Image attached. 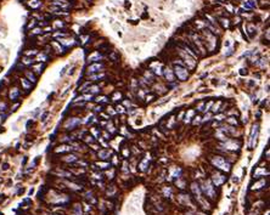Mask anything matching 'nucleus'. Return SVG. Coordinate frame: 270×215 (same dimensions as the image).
I'll list each match as a JSON object with an SVG mask.
<instances>
[{"label":"nucleus","instance_id":"f3484780","mask_svg":"<svg viewBox=\"0 0 270 215\" xmlns=\"http://www.w3.org/2000/svg\"><path fill=\"white\" fill-rule=\"evenodd\" d=\"M26 77H27V79H28L31 83H37V78H35L34 73H32V72H26Z\"/></svg>","mask_w":270,"mask_h":215},{"label":"nucleus","instance_id":"72a5a7b5","mask_svg":"<svg viewBox=\"0 0 270 215\" xmlns=\"http://www.w3.org/2000/svg\"><path fill=\"white\" fill-rule=\"evenodd\" d=\"M3 169H4V170H6V169H9V164H6V163H5V164L3 165Z\"/></svg>","mask_w":270,"mask_h":215},{"label":"nucleus","instance_id":"473e14b6","mask_svg":"<svg viewBox=\"0 0 270 215\" xmlns=\"http://www.w3.org/2000/svg\"><path fill=\"white\" fill-rule=\"evenodd\" d=\"M18 106H19V103H16V104H13V107H12V108H11V109H12V111H16V109H17V107H18Z\"/></svg>","mask_w":270,"mask_h":215},{"label":"nucleus","instance_id":"9d476101","mask_svg":"<svg viewBox=\"0 0 270 215\" xmlns=\"http://www.w3.org/2000/svg\"><path fill=\"white\" fill-rule=\"evenodd\" d=\"M19 96V90L17 88H12L11 90H10V92H9V97H10V100H12V101H15L17 97Z\"/></svg>","mask_w":270,"mask_h":215},{"label":"nucleus","instance_id":"c85d7f7f","mask_svg":"<svg viewBox=\"0 0 270 215\" xmlns=\"http://www.w3.org/2000/svg\"><path fill=\"white\" fill-rule=\"evenodd\" d=\"M121 97H122L121 94H119V92H116V94H115V98H113V100H121Z\"/></svg>","mask_w":270,"mask_h":215},{"label":"nucleus","instance_id":"b1692460","mask_svg":"<svg viewBox=\"0 0 270 215\" xmlns=\"http://www.w3.org/2000/svg\"><path fill=\"white\" fill-rule=\"evenodd\" d=\"M22 62L24 64H32L33 63V60H32V58H29V57H24V58L22 60Z\"/></svg>","mask_w":270,"mask_h":215},{"label":"nucleus","instance_id":"4468645a","mask_svg":"<svg viewBox=\"0 0 270 215\" xmlns=\"http://www.w3.org/2000/svg\"><path fill=\"white\" fill-rule=\"evenodd\" d=\"M164 76L165 78H167V80H169V82H174V74H173V72L170 69H164Z\"/></svg>","mask_w":270,"mask_h":215},{"label":"nucleus","instance_id":"423d86ee","mask_svg":"<svg viewBox=\"0 0 270 215\" xmlns=\"http://www.w3.org/2000/svg\"><path fill=\"white\" fill-rule=\"evenodd\" d=\"M212 180H213V182H214V185H215V186H220V185L225 181V176H224V175H222V174L215 173V174H213Z\"/></svg>","mask_w":270,"mask_h":215},{"label":"nucleus","instance_id":"2f4dec72","mask_svg":"<svg viewBox=\"0 0 270 215\" xmlns=\"http://www.w3.org/2000/svg\"><path fill=\"white\" fill-rule=\"evenodd\" d=\"M39 33H41V29H39V28H35L34 31H33V34H39Z\"/></svg>","mask_w":270,"mask_h":215},{"label":"nucleus","instance_id":"f257e3e1","mask_svg":"<svg viewBox=\"0 0 270 215\" xmlns=\"http://www.w3.org/2000/svg\"><path fill=\"white\" fill-rule=\"evenodd\" d=\"M210 162L213 163V165H215V168H218L220 170L230 171V164L223 158V157H220V156H212Z\"/></svg>","mask_w":270,"mask_h":215},{"label":"nucleus","instance_id":"c756f323","mask_svg":"<svg viewBox=\"0 0 270 215\" xmlns=\"http://www.w3.org/2000/svg\"><path fill=\"white\" fill-rule=\"evenodd\" d=\"M96 101H101V102H107V98L106 97H97V100H96Z\"/></svg>","mask_w":270,"mask_h":215},{"label":"nucleus","instance_id":"a878e982","mask_svg":"<svg viewBox=\"0 0 270 215\" xmlns=\"http://www.w3.org/2000/svg\"><path fill=\"white\" fill-rule=\"evenodd\" d=\"M101 78H104V74H97V76H91L89 78L90 80H97V79H101Z\"/></svg>","mask_w":270,"mask_h":215},{"label":"nucleus","instance_id":"0eeeda50","mask_svg":"<svg viewBox=\"0 0 270 215\" xmlns=\"http://www.w3.org/2000/svg\"><path fill=\"white\" fill-rule=\"evenodd\" d=\"M102 68H104V64L102 63H94V64H90V66L88 67V72L89 73L100 72V71H102Z\"/></svg>","mask_w":270,"mask_h":215},{"label":"nucleus","instance_id":"39448f33","mask_svg":"<svg viewBox=\"0 0 270 215\" xmlns=\"http://www.w3.org/2000/svg\"><path fill=\"white\" fill-rule=\"evenodd\" d=\"M80 124H82V120H80L79 118H70V119L65 123V129L73 130V129H76L77 127H79Z\"/></svg>","mask_w":270,"mask_h":215},{"label":"nucleus","instance_id":"dca6fc26","mask_svg":"<svg viewBox=\"0 0 270 215\" xmlns=\"http://www.w3.org/2000/svg\"><path fill=\"white\" fill-rule=\"evenodd\" d=\"M219 23L224 28H229V26H230V21L228 18H224V17H219Z\"/></svg>","mask_w":270,"mask_h":215},{"label":"nucleus","instance_id":"1a4fd4ad","mask_svg":"<svg viewBox=\"0 0 270 215\" xmlns=\"http://www.w3.org/2000/svg\"><path fill=\"white\" fill-rule=\"evenodd\" d=\"M191 191L194 192L195 197H196L197 199L201 198V190H200V187H198V185H197L196 182H192V183H191Z\"/></svg>","mask_w":270,"mask_h":215},{"label":"nucleus","instance_id":"2eb2a0df","mask_svg":"<svg viewBox=\"0 0 270 215\" xmlns=\"http://www.w3.org/2000/svg\"><path fill=\"white\" fill-rule=\"evenodd\" d=\"M77 156L76 154H68V156H66L63 158V161L65 162H67V163H73V162H76L77 161Z\"/></svg>","mask_w":270,"mask_h":215},{"label":"nucleus","instance_id":"6e6552de","mask_svg":"<svg viewBox=\"0 0 270 215\" xmlns=\"http://www.w3.org/2000/svg\"><path fill=\"white\" fill-rule=\"evenodd\" d=\"M203 33H204L206 35H208V38H212V39H213L214 37H215V35L213 34V33H209V32H208L207 29H203ZM203 41H207V40H203ZM209 43H210V44L208 45V48H209V50H212V49L217 45V41H215V40H209Z\"/></svg>","mask_w":270,"mask_h":215},{"label":"nucleus","instance_id":"c9c22d12","mask_svg":"<svg viewBox=\"0 0 270 215\" xmlns=\"http://www.w3.org/2000/svg\"><path fill=\"white\" fill-rule=\"evenodd\" d=\"M0 215H4V214H3V213H0Z\"/></svg>","mask_w":270,"mask_h":215},{"label":"nucleus","instance_id":"7ed1b4c3","mask_svg":"<svg viewBox=\"0 0 270 215\" xmlns=\"http://www.w3.org/2000/svg\"><path fill=\"white\" fill-rule=\"evenodd\" d=\"M178 54H179V56H180V57H183V58H184V62H185V63L188 64V66L190 67L191 69H194L195 66L197 64V61L194 60V56H191L190 54H188L186 51L181 50V49H178Z\"/></svg>","mask_w":270,"mask_h":215},{"label":"nucleus","instance_id":"f704fd0d","mask_svg":"<svg viewBox=\"0 0 270 215\" xmlns=\"http://www.w3.org/2000/svg\"><path fill=\"white\" fill-rule=\"evenodd\" d=\"M51 215H58V214H51Z\"/></svg>","mask_w":270,"mask_h":215},{"label":"nucleus","instance_id":"ddd939ff","mask_svg":"<svg viewBox=\"0 0 270 215\" xmlns=\"http://www.w3.org/2000/svg\"><path fill=\"white\" fill-rule=\"evenodd\" d=\"M55 174L58 175L60 177H72V174L70 171H66V170H57L55 171Z\"/></svg>","mask_w":270,"mask_h":215},{"label":"nucleus","instance_id":"4be33fe9","mask_svg":"<svg viewBox=\"0 0 270 215\" xmlns=\"http://www.w3.org/2000/svg\"><path fill=\"white\" fill-rule=\"evenodd\" d=\"M40 4H41V3L39 1V0H32V1L29 3V5H31L33 9H37V7L40 6Z\"/></svg>","mask_w":270,"mask_h":215},{"label":"nucleus","instance_id":"a211bd4d","mask_svg":"<svg viewBox=\"0 0 270 215\" xmlns=\"http://www.w3.org/2000/svg\"><path fill=\"white\" fill-rule=\"evenodd\" d=\"M21 83H22L23 88H24L26 90H31V89H32V84H31L27 79H24V78H21Z\"/></svg>","mask_w":270,"mask_h":215},{"label":"nucleus","instance_id":"f03ea898","mask_svg":"<svg viewBox=\"0 0 270 215\" xmlns=\"http://www.w3.org/2000/svg\"><path fill=\"white\" fill-rule=\"evenodd\" d=\"M174 73H175V76L178 77V79L181 80V82H185V80L189 79V72L184 67V64H175Z\"/></svg>","mask_w":270,"mask_h":215},{"label":"nucleus","instance_id":"f8f14e48","mask_svg":"<svg viewBox=\"0 0 270 215\" xmlns=\"http://www.w3.org/2000/svg\"><path fill=\"white\" fill-rule=\"evenodd\" d=\"M110 156H111V152L108 151V149H102V151L99 152V158H101V159H108V158H111Z\"/></svg>","mask_w":270,"mask_h":215},{"label":"nucleus","instance_id":"aec40b11","mask_svg":"<svg viewBox=\"0 0 270 215\" xmlns=\"http://www.w3.org/2000/svg\"><path fill=\"white\" fill-rule=\"evenodd\" d=\"M43 68H44V64H38V66H34V67H33V72L40 74V73L43 72Z\"/></svg>","mask_w":270,"mask_h":215},{"label":"nucleus","instance_id":"7c9ffc66","mask_svg":"<svg viewBox=\"0 0 270 215\" xmlns=\"http://www.w3.org/2000/svg\"><path fill=\"white\" fill-rule=\"evenodd\" d=\"M63 26H65L63 22H61V23L60 22H55V27H63Z\"/></svg>","mask_w":270,"mask_h":215},{"label":"nucleus","instance_id":"bb28decb","mask_svg":"<svg viewBox=\"0 0 270 215\" xmlns=\"http://www.w3.org/2000/svg\"><path fill=\"white\" fill-rule=\"evenodd\" d=\"M97 91H100L99 86H96V85L91 86V90H90V92H91V94H95V92H97Z\"/></svg>","mask_w":270,"mask_h":215},{"label":"nucleus","instance_id":"412c9836","mask_svg":"<svg viewBox=\"0 0 270 215\" xmlns=\"http://www.w3.org/2000/svg\"><path fill=\"white\" fill-rule=\"evenodd\" d=\"M73 212H74V215H82V208H80L79 204H76L73 207Z\"/></svg>","mask_w":270,"mask_h":215},{"label":"nucleus","instance_id":"cd10ccee","mask_svg":"<svg viewBox=\"0 0 270 215\" xmlns=\"http://www.w3.org/2000/svg\"><path fill=\"white\" fill-rule=\"evenodd\" d=\"M48 116H49V112H45L44 114H43V116H41V122H45V120H46V118H48Z\"/></svg>","mask_w":270,"mask_h":215},{"label":"nucleus","instance_id":"6ab92c4d","mask_svg":"<svg viewBox=\"0 0 270 215\" xmlns=\"http://www.w3.org/2000/svg\"><path fill=\"white\" fill-rule=\"evenodd\" d=\"M102 58V55L100 54V52H95L94 55H91V56H89V61H99Z\"/></svg>","mask_w":270,"mask_h":215},{"label":"nucleus","instance_id":"20e7f679","mask_svg":"<svg viewBox=\"0 0 270 215\" xmlns=\"http://www.w3.org/2000/svg\"><path fill=\"white\" fill-rule=\"evenodd\" d=\"M202 191L207 194V197L210 199H215V190H214V186L212 185L209 180L202 182Z\"/></svg>","mask_w":270,"mask_h":215},{"label":"nucleus","instance_id":"393cba45","mask_svg":"<svg viewBox=\"0 0 270 215\" xmlns=\"http://www.w3.org/2000/svg\"><path fill=\"white\" fill-rule=\"evenodd\" d=\"M6 108H7L6 103H5V102H3V101H0V112L6 111Z\"/></svg>","mask_w":270,"mask_h":215},{"label":"nucleus","instance_id":"5701e85b","mask_svg":"<svg viewBox=\"0 0 270 215\" xmlns=\"http://www.w3.org/2000/svg\"><path fill=\"white\" fill-rule=\"evenodd\" d=\"M254 31H256L254 26L253 24H248V33L251 34V37H253V35H254Z\"/></svg>","mask_w":270,"mask_h":215},{"label":"nucleus","instance_id":"9b49d317","mask_svg":"<svg viewBox=\"0 0 270 215\" xmlns=\"http://www.w3.org/2000/svg\"><path fill=\"white\" fill-rule=\"evenodd\" d=\"M71 149H72L71 146L62 145V146H60V147H57V148H55V152H56V153H63V152H70Z\"/></svg>","mask_w":270,"mask_h":215}]
</instances>
